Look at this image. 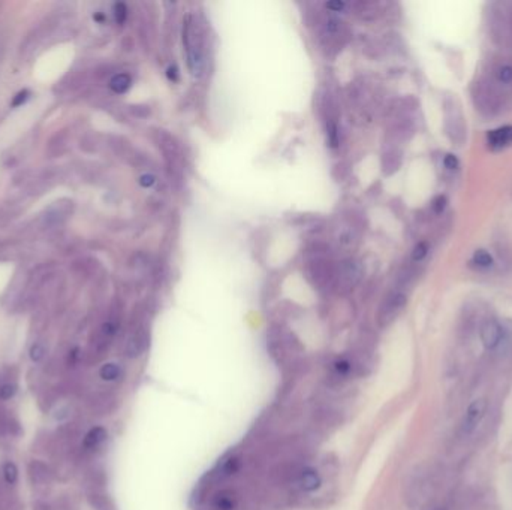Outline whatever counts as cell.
Returning a JSON list of instances; mask_svg holds the SVG:
<instances>
[{"mask_svg": "<svg viewBox=\"0 0 512 510\" xmlns=\"http://www.w3.org/2000/svg\"><path fill=\"white\" fill-rule=\"evenodd\" d=\"M183 40L188 51V63L193 77H201L204 72V66H206V57H204L202 40L198 29L190 22V18L186 22V27L183 32Z\"/></svg>", "mask_w": 512, "mask_h": 510, "instance_id": "obj_1", "label": "cell"}, {"mask_svg": "<svg viewBox=\"0 0 512 510\" xmlns=\"http://www.w3.org/2000/svg\"><path fill=\"white\" fill-rule=\"evenodd\" d=\"M361 265L358 263L355 259H346L340 263L339 270L336 272L337 283L342 291H351L356 283L361 280Z\"/></svg>", "mask_w": 512, "mask_h": 510, "instance_id": "obj_2", "label": "cell"}, {"mask_svg": "<svg viewBox=\"0 0 512 510\" xmlns=\"http://www.w3.org/2000/svg\"><path fill=\"white\" fill-rule=\"evenodd\" d=\"M485 412H487V401L484 399H478L470 403L465 413V417H463V424H462L463 433L466 434L472 433L475 428L481 424V421L484 419Z\"/></svg>", "mask_w": 512, "mask_h": 510, "instance_id": "obj_3", "label": "cell"}, {"mask_svg": "<svg viewBox=\"0 0 512 510\" xmlns=\"http://www.w3.org/2000/svg\"><path fill=\"white\" fill-rule=\"evenodd\" d=\"M405 304H406V297L403 293H394L393 297L388 298L385 304L382 305L381 313H379V322H381V325H386V323H390L393 319H396V316L402 311Z\"/></svg>", "mask_w": 512, "mask_h": 510, "instance_id": "obj_4", "label": "cell"}, {"mask_svg": "<svg viewBox=\"0 0 512 510\" xmlns=\"http://www.w3.org/2000/svg\"><path fill=\"white\" fill-rule=\"evenodd\" d=\"M502 339H504V328H502L500 323L490 320L483 325V328H481V340H483V344L487 349H496L497 346H500Z\"/></svg>", "mask_w": 512, "mask_h": 510, "instance_id": "obj_5", "label": "cell"}, {"mask_svg": "<svg viewBox=\"0 0 512 510\" xmlns=\"http://www.w3.org/2000/svg\"><path fill=\"white\" fill-rule=\"evenodd\" d=\"M487 141L490 148L502 150L512 146V126H504L488 132Z\"/></svg>", "mask_w": 512, "mask_h": 510, "instance_id": "obj_6", "label": "cell"}, {"mask_svg": "<svg viewBox=\"0 0 512 510\" xmlns=\"http://www.w3.org/2000/svg\"><path fill=\"white\" fill-rule=\"evenodd\" d=\"M295 484L301 489V491L313 493L316 491V489H319L322 481H321V476L317 474L316 470H313V468H306V470H303L299 476H296Z\"/></svg>", "mask_w": 512, "mask_h": 510, "instance_id": "obj_7", "label": "cell"}, {"mask_svg": "<svg viewBox=\"0 0 512 510\" xmlns=\"http://www.w3.org/2000/svg\"><path fill=\"white\" fill-rule=\"evenodd\" d=\"M29 477L33 485L44 486L51 482V477H53V474H51L47 464L40 463V461H32L29 465Z\"/></svg>", "mask_w": 512, "mask_h": 510, "instance_id": "obj_8", "label": "cell"}, {"mask_svg": "<svg viewBox=\"0 0 512 510\" xmlns=\"http://www.w3.org/2000/svg\"><path fill=\"white\" fill-rule=\"evenodd\" d=\"M107 437H108V433L105 428H102V426L91 428V430L84 437V447L96 449L107 440Z\"/></svg>", "mask_w": 512, "mask_h": 510, "instance_id": "obj_9", "label": "cell"}, {"mask_svg": "<svg viewBox=\"0 0 512 510\" xmlns=\"http://www.w3.org/2000/svg\"><path fill=\"white\" fill-rule=\"evenodd\" d=\"M147 348V337L144 332H137L130 337V340L128 343V348H126V352L129 356H138L141 355L142 352L146 350Z\"/></svg>", "mask_w": 512, "mask_h": 510, "instance_id": "obj_10", "label": "cell"}, {"mask_svg": "<svg viewBox=\"0 0 512 510\" xmlns=\"http://www.w3.org/2000/svg\"><path fill=\"white\" fill-rule=\"evenodd\" d=\"M132 84V79L128 74H119L116 77H112V79L110 81V87L114 93H125V91L129 90Z\"/></svg>", "mask_w": 512, "mask_h": 510, "instance_id": "obj_11", "label": "cell"}, {"mask_svg": "<svg viewBox=\"0 0 512 510\" xmlns=\"http://www.w3.org/2000/svg\"><path fill=\"white\" fill-rule=\"evenodd\" d=\"M214 510H232L235 507V498L232 494L220 493L213 502Z\"/></svg>", "mask_w": 512, "mask_h": 510, "instance_id": "obj_12", "label": "cell"}, {"mask_svg": "<svg viewBox=\"0 0 512 510\" xmlns=\"http://www.w3.org/2000/svg\"><path fill=\"white\" fill-rule=\"evenodd\" d=\"M472 263L475 265V267L478 268H490L491 265H493V258H491V254L485 250H476L474 258H472Z\"/></svg>", "mask_w": 512, "mask_h": 510, "instance_id": "obj_13", "label": "cell"}, {"mask_svg": "<svg viewBox=\"0 0 512 510\" xmlns=\"http://www.w3.org/2000/svg\"><path fill=\"white\" fill-rule=\"evenodd\" d=\"M120 373H121L120 366H119L117 364H112V362L105 364V365L102 366V369H100V371H99V374H100L102 379H104V380H108V382H111V380H117L119 377H120Z\"/></svg>", "mask_w": 512, "mask_h": 510, "instance_id": "obj_14", "label": "cell"}, {"mask_svg": "<svg viewBox=\"0 0 512 510\" xmlns=\"http://www.w3.org/2000/svg\"><path fill=\"white\" fill-rule=\"evenodd\" d=\"M3 479L8 485H14L18 479V468L14 463H6L3 467Z\"/></svg>", "mask_w": 512, "mask_h": 510, "instance_id": "obj_15", "label": "cell"}, {"mask_svg": "<svg viewBox=\"0 0 512 510\" xmlns=\"http://www.w3.org/2000/svg\"><path fill=\"white\" fill-rule=\"evenodd\" d=\"M0 510H14V500L2 485H0Z\"/></svg>", "mask_w": 512, "mask_h": 510, "instance_id": "obj_16", "label": "cell"}, {"mask_svg": "<svg viewBox=\"0 0 512 510\" xmlns=\"http://www.w3.org/2000/svg\"><path fill=\"white\" fill-rule=\"evenodd\" d=\"M17 392V386L15 385H11V383H5L0 386V400H11L13 396L15 395Z\"/></svg>", "mask_w": 512, "mask_h": 510, "instance_id": "obj_17", "label": "cell"}, {"mask_svg": "<svg viewBox=\"0 0 512 510\" xmlns=\"http://www.w3.org/2000/svg\"><path fill=\"white\" fill-rule=\"evenodd\" d=\"M351 370H352V365L349 361H346V360H340L334 364V371L337 376H347L351 373Z\"/></svg>", "mask_w": 512, "mask_h": 510, "instance_id": "obj_18", "label": "cell"}, {"mask_svg": "<svg viewBox=\"0 0 512 510\" xmlns=\"http://www.w3.org/2000/svg\"><path fill=\"white\" fill-rule=\"evenodd\" d=\"M126 17H128V8H126V5L125 3H116L114 5V18H116V22L119 24L125 23Z\"/></svg>", "mask_w": 512, "mask_h": 510, "instance_id": "obj_19", "label": "cell"}, {"mask_svg": "<svg viewBox=\"0 0 512 510\" xmlns=\"http://www.w3.org/2000/svg\"><path fill=\"white\" fill-rule=\"evenodd\" d=\"M44 356H45V348H44V346L39 344V343L33 344L32 349H30V358H32L35 362H38V361L43 360Z\"/></svg>", "mask_w": 512, "mask_h": 510, "instance_id": "obj_20", "label": "cell"}, {"mask_svg": "<svg viewBox=\"0 0 512 510\" xmlns=\"http://www.w3.org/2000/svg\"><path fill=\"white\" fill-rule=\"evenodd\" d=\"M497 77H499V79L502 81V83H511V81H512V66H509V65L502 66L499 69Z\"/></svg>", "mask_w": 512, "mask_h": 510, "instance_id": "obj_21", "label": "cell"}, {"mask_svg": "<svg viewBox=\"0 0 512 510\" xmlns=\"http://www.w3.org/2000/svg\"><path fill=\"white\" fill-rule=\"evenodd\" d=\"M426 254H427V244L419 242L412 252V258H414V261H421V259L426 258Z\"/></svg>", "mask_w": 512, "mask_h": 510, "instance_id": "obj_22", "label": "cell"}, {"mask_svg": "<svg viewBox=\"0 0 512 510\" xmlns=\"http://www.w3.org/2000/svg\"><path fill=\"white\" fill-rule=\"evenodd\" d=\"M30 98V91L29 90H23V91H20V93L14 98V100H13V105L14 107H20V105H23V104H26V100Z\"/></svg>", "mask_w": 512, "mask_h": 510, "instance_id": "obj_23", "label": "cell"}, {"mask_svg": "<svg viewBox=\"0 0 512 510\" xmlns=\"http://www.w3.org/2000/svg\"><path fill=\"white\" fill-rule=\"evenodd\" d=\"M446 207V198L445 196H437L435 201H433V210L435 212H442Z\"/></svg>", "mask_w": 512, "mask_h": 510, "instance_id": "obj_24", "label": "cell"}, {"mask_svg": "<svg viewBox=\"0 0 512 510\" xmlns=\"http://www.w3.org/2000/svg\"><path fill=\"white\" fill-rule=\"evenodd\" d=\"M444 165L446 169H457L458 168V159L453 155H448L444 159Z\"/></svg>", "mask_w": 512, "mask_h": 510, "instance_id": "obj_25", "label": "cell"}, {"mask_svg": "<svg viewBox=\"0 0 512 510\" xmlns=\"http://www.w3.org/2000/svg\"><path fill=\"white\" fill-rule=\"evenodd\" d=\"M155 181H156L155 176H151V174H144V176H141V178H140V185H141L142 187H151L153 185H155Z\"/></svg>", "mask_w": 512, "mask_h": 510, "instance_id": "obj_26", "label": "cell"}, {"mask_svg": "<svg viewBox=\"0 0 512 510\" xmlns=\"http://www.w3.org/2000/svg\"><path fill=\"white\" fill-rule=\"evenodd\" d=\"M325 6H326V9H330V11H333V13H340L342 9L345 8V3L340 2V0H334V2L325 3Z\"/></svg>", "mask_w": 512, "mask_h": 510, "instance_id": "obj_27", "label": "cell"}, {"mask_svg": "<svg viewBox=\"0 0 512 510\" xmlns=\"http://www.w3.org/2000/svg\"><path fill=\"white\" fill-rule=\"evenodd\" d=\"M35 510H51V509H50V506L47 503H40L39 502V503L35 504Z\"/></svg>", "mask_w": 512, "mask_h": 510, "instance_id": "obj_28", "label": "cell"}, {"mask_svg": "<svg viewBox=\"0 0 512 510\" xmlns=\"http://www.w3.org/2000/svg\"><path fill=\"white\" fill-rule=\"evenodd\" d=\"M168 77L172 78V79H176L177 78V69L176 68H170L168 69Z\"/></svg>", "mask_w": 512, "mask_h": 510, "instance_id": "obj_29", "label": "cell"}]
</instances>
